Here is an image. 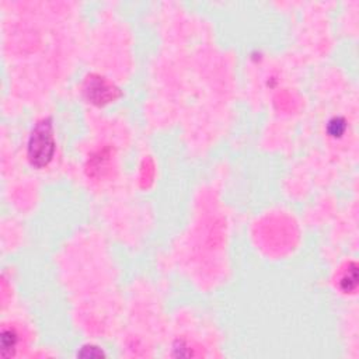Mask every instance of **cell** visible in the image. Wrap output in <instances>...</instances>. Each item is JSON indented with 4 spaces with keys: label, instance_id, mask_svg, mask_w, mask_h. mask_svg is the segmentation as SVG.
<instances>
[{
    "label": "cell",
    "instance_id": "1",
    "mask_svg": "<svg viewBox=\"0 0 359 359\" xmlns=\"http://www.w3.org/2000/svg\"><path fill=\"white\" fill-rule=\"evenodd\" d=\"M55 151V143H53V135H52V125L49 121L39 122L28 143V157L31 163L36 167H42L48 164V161L52 158Z\"/></svg>",
    "mask_w": 359,
    "mask_h": 359
}]
</instances>
